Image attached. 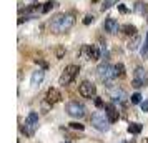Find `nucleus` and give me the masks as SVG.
Returning <instances> with one entry per match:
<instances>
[{
	"label": "nucleus",
	"mask_w": 148,
	"mask_h": 143,
	"mask_svg": "<svg viewBox=\"0 0 148 143\" xmlns=\"http://www.w3.org/2000/svg\"><path fill=\"white\" fill-rule=\"evenodd\" d=\"M73 23H75V17L72 14H58L50 20V30L57 35L65 34L73 27Z\"/></svg>",
	"instance_id": "1"
},
{
	"label": "nucleus",
	"mask_w": 148,
	"mask_h": 143,
	"mask_svg": "<svg viewBox=\"0 0 148 143\" xmlns=\"http://www.w3.org/2000/svg\"><path fill=\"white\" fill-rule=\"evenodd\" d=\"M97 77L101 83H105L107 87H112V80L115 78V68L108 63H101L97 68Z\"/></svg>",
	"instance_id": "2"
},
{
	"label": "nucleus",
	"mask_w": 148,
	"mask_h": 143,
	"mask_svg": "<svg viewBox=\"0 0 148 143\" xmlns=\"http://www.w3.org/2000/svg\"><path fill=\"white\" fill-rule=\"evenodd\" d=\"M78 72H80V68H78V65H67L65 67V70L62 72V75H60V78H58V83L60 85H70V83L73 82L75 78H77V75H78Z\"/></svg>",
	"instance_id": "3"
},
{
	"label": "nucleus",
	"mask_w": 148,
	"mask_h": 143,
	"mask_svg": "<svg viewBox=\"0 0 148 143\" xmlns=\"http://www.w3.org/2000/svg\"><path fill=\"white\" fill-rule=\"evenodd\" d=\"M38 128V113H35V112H30L28 116L25 118V123H23V127H22V133L27 136H32L35 133V130Z\"/></svg>",
	"instance_id": "4"
},
{
	"label": "nucleus",
	"mask_w": 148,
	"mask_h": 143,
	"mask_svg": "<svg viewBox=\"0 0 148 143\" xmlns=\"http://www.w3.org/2000/svg\"><path fill=\"white\" fill-rule=\"evenodd\" d=\"M90 122L93 125V128H97L98 131H107L110 128V122H108V118L105 113H101V112H95L92 118H90Z\"/></svg>",
	"instance_id": "5"
},
{
	"label": "nucleus",
	"mask_w": 148,
	"mask_h": 143,
	"mask_svg": "<svg viewBox=\"0 0 148 143\" xmlns=\"http://www.w3.org/2000/svg\"><path fill=\"white\" fill-rule=\"evenodd\" d=\"M65 112H67L68 115L72 116V118H82V116H85V107L78 102H68L67 107H65Z\"/></svg>",
	"instance_id": "6"
},
{
	"label": "nucleus",
	"mask_w": 148,
	"mask_h": 143,
	"mask_svg": "<svg viewBox=\"0 0 148 143\" xmlns=\"http://www.w3.org/2000/svg\"><path fill=\"white\" fill-rule=\"evenodd\" d=\"M78 92H80V95L83 96V98H92V96H95V93H97V87H95L92 82L85 80V82L80 83Z\"/></svg>",
	"instance_id": "7"
},
{
	"label": "nucleus",
	"mask_w": 148,
	"mask_h": 143,
	"mask_svg": "<svg viewBox=\"0 0 148 143\" xmlns=\"http://www.w3.org/2000/svg\"><path fill=\"white\" fill-rule=\"evenodd\" d=\"M45 100H47L48 103H52V105H55V103H58L62 100V93L58 88H50L47 90V93H45Z\"/></svg>",
	"instance_id": "8"
},
{
	"label": "nucleus",
	"mask_w": 148,
	"mask_h": 143,
	"mask_svg": "<svg viewBox=\"0 0 148 143\" xmlns=\"http://www.w3.org/2000/svg\"><path fill=\"white\" fill-rule=\"evenodd\" d=\"M105 115H107V118H108V122L110 123H115L116 120H118V110H116V107H115L113 103H107L105 105Z\"/></svg>",
	"instance_id": "9"
},
{
	"label": "nucleus",
	"mask_w": 148,
	"mask_h": 143,
	"mask_svg": "<svg viewBox=\"0 0 148 143\" xmlns=\"http://www.w3.org/2000/svg\"><path fill=\"white\" fill-rule=\"evenodd\" d=\"M83 52L87 53L88 60H98L100 55H101L100 48L97 47V45H85V47H83Z\"/></svg>",
	"instance_id": "10"
},
{
	"label": "nucleus",
	"mask_w": 148,
	"mask_h": 143,
	"mask_svg": "<svg viewBox=\"0 0 148 143\" xmlns=\"http://www.w3.org/2000/svg\"><path fill=\"white\" fill-rule=\"evenodd\" d=\"M103 28H105V32H108V34H116L118 30H121V27L118 25V22L115 20V18H107L105 20V23H103Z\"/></svg>",
	"instance_id": "11"
},
{
	"label": "nucleus",
	"mask_w": 148,
	"mask_h": 143,
	"mask_svg": "<svg viewBox=\"0 0 148 143\" xmlns=\"http://www.w3.org/2000/svg\"><path fill=\"white\" fill-rule=\"evenodd\" d=\"M43 78H45V72L43 70H35L34 73H32V77H30V85L32 87H38L42 82H43Z\"/></svg>",
	"instance_id": "12"
},
{
	"label": "nucleus",
	"mask_w": 148,
	"mask_h": 143,
	"mask_svg": "<svg viewBox=\"0 0 148 143\" xmlns=\"http://www.w3.org/2000/svg\"><path fill=\"white\" fill-rule=\"evenodd\" d=\"M121 32H123L125 35H128V37H136V35H138L136 27H135V25H130V23L123 25V27H121Z\"/></svg>",
	"instance_id": "13"
},
{
	"label": "nucleus",
	"mask_w": 148,
	"mask_h": 143,
	"mask_svg": "<svg viewBox=\"0 0 148 143\" xmlns=\"http://www.w3.org/2000/svg\"><path fill=\"white\" fill-rule=\"evenodd\" d=\"M112 88V87H110ZM110 93H112V96H113V100H120V102H123L125 98H127V95H125V92L120 88H112L110 90Z\"/></svg>",
	"instance_id": "14"
},
{
	"label": "nucleus",
	"mask_w": 148,
	"mask_h": 143,
	"mask_svg": "<svg viewBox=\"0 0 148 143\" xmlns=\"http://www.w3.org/2000/svg\"><path fill=\"white\" fill-rule=\"evenodd\" d=\"M115 78H125V67H123V63H116L115 65Z\"/></svg>",
	"instance_id": "15"
},
{
	"label": "nucleus",
	"mask_w": 148,
	"mask_h": 143,
	"mask_svg": "<svg viewBox=\"0 0 148 143\" xmlns=\"http://www.w3.org/2000/svg\"><path fill=\"white\" fill-rule=\"evenodd\" d=\"M141 123H130L128 125V133H132V135H138L141 131Z\"/></svg>",
	"instance_id": "16"
},
{
	"label": "nucleus",
	"mask_w": 148,
	"mask_h": 143,
	"mask_svg": "<svg viewBox=\"0 0 148 143\" xmlns=\"http://www.w3.org/2000/svg\"><path fill=\"white\" fill-rule=\"evenodd\" d=\"M135 12H136V14H140V15L148 14V5H145V3L138 2V3H135Z\"/></svg>",
	"instance_id": "17"
},
{
	"label": "nucleus",
	"mask_w": 148,
	"mask_h": 143,
	"mask_svg": "<svg viewBox=\"0 0 148 143\" xmlns=\"http://www.w3.org/2000/svg\"><path fill=\"white\" fill-rule=\"evenodd\" d=\"M118 2H120V0H103V2H101V10L105 12L108 8H112L113 5H116Z\"/></svg>",
	"instance_id": "18"
},
{
	"label": "nucleus",
	"mask_w": 148,
	"mask_h": 143,
	"mask_svg": "<svg viewBox=\"0 0 148 143\" xmlns=\"http://www.w3.org/2000/svg\"><path fill=\"white\" fill-rule=\"evenodd\" d=\"M53 7H57V2H55V0H48V2H45V3H43V14H48Z\"/></svg>",
	"instance_id": "19"
},
{
	"label": "nucleus",
	"mask_w": 148,
	"mask_h": 143,
	"mask_svg": "<svg viewBox=\"0 0 148 143\" xmlns=\"http://www.w3.org/2000/svg\"><path fill=\"white\" fill-rule=\"evenodd\" d=\"M145 77H147L145 70H143L141 67H136V70H135V78H136V80H143V82H145Z\"/></svg>",
	"instance_id": "20"
},
{
	"label": "nucleus",
	"mask_w": 148,
	"mask_h": 143,
	"mask_svg": "<svg viewBox=\"0 0 148 143\" xmlns=\"http://www.w3.org/2000/svg\"><path fill=\"white\" fill-rule=\"evenodd\" d=\"M138 43H140V38H138V35H136V37H133V40L128 43V48H130V50H136V48H138Z\"/></svg>",
	"instance_id": "21"
},
{
	"label": "nucleus",
	"mask_w": 148,
	"mask_h": 143,
	"mask_svg": "<svg viewBox=\"0 0 148 143\" xmlns=\"http://www.w3.org/2000/svg\"><path fill=\"white\" fill-rule=\"evenodd\" d=\"M130 102L133 103V105H136V103H141V95H140V93H133V95L130 96Z\"/></svg>",
	"instance_id": "22"
},
{
	"label": "nucleus",
	"mask_w": 148,
	"mask_h": 143,
	"mask_svg": "<svg viewBox=\"0 0 148 143\" xmlns=\"http://www.w3.org/2000/svg\"><path fill=\"white\" fill-rule=\"evenodd\" d=\"M63 55H65V48L63 47H57V50H55V57H57V58H63Z\"/></svg>",
	"instance_id": "23"
},
{
	"label": "nucleus",
	"mask_w": 148,
	"mask_h": 143,
	"mask_svg": "<svg viewBox=\"0 0 148 143\" xmlns=\"http://www.w3.org/2000/svg\"><path fill=\"white\" fill-rule=\"evenodd\" d=\"M68 125H70V128H73V130H83L85 128V127H83V125H82V123H78V122H72V123H68Z\"/></svg>",
	"instance_id": "24"
},
{
	"label": "nucleus",
	"mask_w": 148,
	"mask_h": 143,
	"mask_svg": "<svg viewBox=\"0 0 148 143\" xmlns=\"http://www.w3.org/2000/svg\"><path fill=\"white\" fill-rule=\"evenodd\" d=\"M50 108H52V103H48L47 100H43V102H42V110H43V112L47 113V112H48Z\"/></svg>",
	"instance_id": "25"
},
{
	"label": "nucleus",
	"mask_w": 148,
	"mask_h": 143,
	"mask_svg": "<svg viewBox=\"0 0 148 143\" xmlns=\"http://www.w3.org/2000/svg\"><path fill=\"white\" fill-rule=\"evenodd\" d=\"M132 85H133L135 88H140V87H143V85H145V82H143V80H136V78H133Z\"/></svg>",
	"instance_id": "26"
},
{
	"label": "nucleus",
	"mask_w": 148,
	"mask_h": 143,
	"mask_svg": "<svg viewBox=\"0 0 148 143\" xmlns=\"http://www.w3.org/2000/svg\"><path fill=\"white\" fill-rule=\"evenodd\" d=\"M95 107H97V108H105V103H103V100L97 96V98H95Z\"/></svg>",
	"instance_id": "27"
},
{
	"label": "nucleus",
	"mask_w": 148,
	"mask_h": 143,
	"mask_svg": "<svg viewBox=\"0 0 148 143\" xmlns=\"http://www.w3.org/2000/svg\"><path fill=\"white\" fill-rule=\"evenodd\" d=\"M93 20H95L93 15H87V17L83 18V23H85V25H90V23H93Z\"/></svg>",
	"instance_id": "28"
},
{
	"label": "nucleus",
	"mask_w": 148,
	"mask_h": 143,
	"mask_svg": "<svg viewBox=\"0 0 148 143\" xmlns=\"http://www.w3.org/2000/svg\"><path fill=\"white\" fill-rule=\"evenodd\" d=\"M141 53H143V55L148 53V35H147V40H145V45H143V50H141Z\"/></svg>",
	"instance_id": "29"
},
{
	"label": "nucleus",
	"mask_w": 148,
	"mask_h": 143,
	"mask_svg": "<svg viewBox=\"0 0 148 143\" xmlns=\"http://www.w3.org/2000/svg\"><path fill=\"white\" fill-rule=\"evenodd\" d=\"M141 110H143V112H148V100L141 102Z\"/></svg>",
	"instance_id": "30"
},
{
	"label": "nucleus",
	"mask_w": 148,
	"mask_h": 143,
	"mask_svg": "<svg viewBox=\"0 0 148 143\" xmlns=\"http://www.w3.org/2000/svg\"><path fill=\"white\" fill-rule=\"evenodd\" d=\"M118 10H120L121 14H127V12H128V8L125 7V5H118Z\"/></svg>",
	"instance_id": "31"
},
{
	"label": "nucleus",
	"mask_w": 148,
	"mask_h": 143,
	"mask_svg": "<svg viewBox=\"0 0 148 143\" xmlns=\"http://www.w3.org/2000/svg\"><path fill=\"white\" fill-rule=\"evenodd\" d=\"M92 2H97V0H92Z\"/></svg>",
	"instance_id": "32"
},
{
	"label": "nucleus",
	"mask_w": 148,
	"mask_h": 143,
	"mask_svg": "<svg viewBox=\"0 0 148 143\" xmlns=\"http://www.w3.org/2000/svg\"><path fill=\"white\" fill-rule=\"evenodd\" d=\"M145 143H148V140H147V142H145Z\"/></svg>",
	"instance_id": "33"
}]
</instances>
